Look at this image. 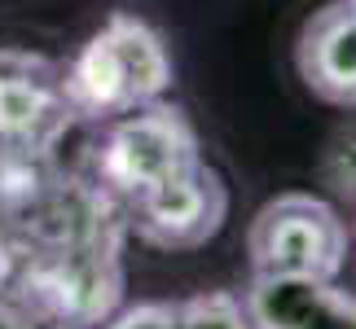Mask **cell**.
Here are the masks:
<instances>
[{
	"instance_id": "obj_5",
	"label": "cell",
	"mask_w": 356,
	"mask_h": 329,
	"mask_svg": "<svg viewBox=\"0 0 356 329\" xmlns=\"http://www.w3.org/2000/svg\"><path fill=\"white\" fill-rule=\"evenodd\" d=\"M225 215L229 185L202 158L181 176L163 180L159 189L141 194L136 202H128V224L136 242L154 246V251H198L225 228Z\"/></svg>"
},
{
	"instance_id": "obj_2",
	"label": "cell",
	"mask_w": 356,
	"mask_h": 329,
	"mask_svg": "<svg viewBox=\"0 0 356 329\" xmlns=\"http://www.w3.org/2000/svg\"><path fill=\"white\" fill-rule=\"evenodd\" d=\"M202 149L189 115L159 97L119 119H106L102 141L92 145V176H97L102 194H111L128 207L141 194L159 189L163 180L194 167Z\"/></svg>"
},
{
	"instance_id": "obj_7",
	"label": "cell",
	"mask_w": 356,
	"mask_h": 329,
	"mask_svg": "<svg viewBox=\"0 0 356 329\" xmlns=\"http://www.w3.org/2000/svg\"><path fill=\"white\" fill-rule=\"evenodd\" d=\"M295 66L312 97L356 110V13L348 0H330L299 26Z\"/></svg>"
},
{
	"instance_id": "obj_10",
	"label": "cell",
	"mask_w": 356,
	"mask_h": 329,
	"mask_svg": "<svg viewBox=\"0 0 356 329\" xmlns=\"http://www.w3.org/2000/svg\"><path fill=\"white\" fill-rule=\"evenodd\" d=\"M325 180L334 185V194L356 198V123L334 136L330 154H325Z\"/></svg>"
},
{
	"instance_id": "obj_12",
	"label": "cell",
	"mask_w": 356,
	"mask_h": 329,
	"mask_svg": "<svg viewBox=\"0 0 356 329\" xmlns=\"http://www.w3.org/2000/svg\"><path fill=\"white\" fill-rule=\"evenodd\" d=\"M58 329H88V325H58Z\"/></svg>"
},
{
	"instance_id": "obj_13",
	"label": "cell",
	"mask_w": 356,
	"mask_h": 329,
	"mask_svg": "<svg viewBox=\"0 0 356 329\" xmlns=\"http://www.w3.org/2000/svg\"><path fill=\"white\" fill-rule=\"evenodd\" d=\"M348 5H352V13H356V0H348Z\"/></svg>"
},
{
	"instance_id": "obj_9",
	"label": "cell",
	"mask_w": 356,
	"mask_h": 329,
	"mask_svg": "<svg viewBox=\"0 0 356 329\" xmlns=\"http://www.w3.org/2000/svg\"><path fill=\"white\" fill-rule=\"evenodd\" d=\"M102 329H176V303L168 298H141L106 317Z\"/></svg>"
},
{
	"instance_id": "obj_4",
	"label": "cell",
	"mask_w": 356,
	"mask_h": 329,
	"mask_svg": "<svg viewBox=\"0 0 356 329\" xmlns=\"http://www.w3.org/2000/svg\"><path fill=\"white\" fill-rule=\"evenodd\" d=\"M71 106L62 97V66L44 53L0 44V158H35L71 132Z\"/></svg>"
},
{
	"instance_id": "obj_11",
	"label": "cell",
	"mask_w": 356,
	"mask_h": 329,
	"mask_svg": "<svg viewBox=\"0 0 356 329\" xmlns=\"http://www.w3.org/2000/svg\"><path fill=\"white\" fill-rule=\"evenodd\" d=\"M0 329H35L31 307L13 303V298H0Z\"/></svg>"
},
{
	"instance_id": "obj_6",
	"label": "cell",
	"mask_w": 356,
	"mask_h": 329,
	"mask_svg": "<svg viewBox=\"0 0 356 329\" xmlns=\"http://www.w3.org/2000/svg\"><path fill=\"white\" fill-rule=\"evenodd\" d=\"M242 303L255 329H356V294L325 277L255 272Z\"/></svg>"
},
{
	"instance_id": "obj_3",
	"label": "cell",
	"mask_w": 356,
	"mask_h": 329,
	"mask_svg": "<svg viewBox=\"0 0 356 329\" xmlns=\"http://www.w3.org/2000/svg\"><path fill=\"white\" fill-rule=\"evenodd\" d=\"M348 224L325 198L291 189L268 198L246 228L251 272L268 277H325L339 281L348 264Z\"/></svg>"
},
{
	"instance_id": "obj_8",
	"label": "cell",
	"mask_w": 356,
	"mask_h": 329,
	"mask_svg": "<svg viewBox=\"0 0 356 329\" xmlns=\"http://www.w3.org/2000/svg\"><path fill=\"white\" fill-rule=\"evenodd\" d=\"M176 329H255L246 317L242 294L234 290H202L176 303Z\"/></svg>"
},
{
	"instance_id": "obj_1",
	"label": "cell",
	"mask_w": 356,
	"mask_h": 329,
	"mask_svg": "<svg viewBox=\"0 0 356 329\" xmlns=\"http://www.w3.org/2000/svg\"><path fill=\"white\" fill-rule=\"evenodd\" d=\"M176 66L159 26L132 13H111L62 66V97L75 119L106 123L172 92Z\"/></svg>"
}]
</instances>
